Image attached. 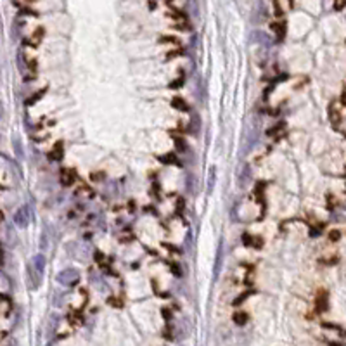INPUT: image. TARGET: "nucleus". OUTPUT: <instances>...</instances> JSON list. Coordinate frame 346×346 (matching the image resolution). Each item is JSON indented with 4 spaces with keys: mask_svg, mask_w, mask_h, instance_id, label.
Returning <instances> with one entry per match:
<instances>
[{
    "mask_svg": "<svg viewBox=\"0 0 346 346\" xmlns=\"http://www.w3.org/2000/svg\"><path fill=\"white\" fill-rule=\"evenodd\" d=\"M251 293H253V291H246V293H243V294H240L239 298H235V299H234V305H235V306L243 305V301H244V299H246L248 296H250Z\"/></svg>",
    "mask_w": 346,
    "mask_h": 346,
    "instance_id": "nucleus-10",
    "label": "nucleus"
},
{
    "mask_svg": "<svg viewBox=\"0 0 346 346\" xmlns=\"http://www.w3.org/2000/svg\"><path fill=\"white\" fill-rule=\"evenodd\" d=\"M327 308V293L326 291H320L317 294V310L324 312Z\"/></svg>",
    "mask_w": 346,
    "mask_h": 346,
    "instance_id": "nucleus-4",
    "label": "nucleus"
},
{
    "mask_svg": "<svg viewBox=\"0 0 346 346\" xmlns=\"http://www.w3.org/2000/svg\"><path fill=\"white\" fill-rule=\"evenodd\" d=\"M108 303H109L111 306H121L120 303H118V299H115V298H109V299H108Z\"/></svg>",
    "mask_w": 346,
    "mask_h": 346,
    "instance_id": "nucleus-20",
    "label": "nucleus"
},
{
    "mask_svg": "<svg viewBox=\"0 0 346 346\" xmlns=\"http://www.w3.org/2000/svg\"><path fill=\"white\" fill-rule=\"evenodd\" d=\"M184 83V78H179V80H175V83H170V88H177V87H180Z\"/></svg>",
    "mask_w": 346,
    "mask_h": 346,
    "instance_id": "nucleus-19",
    "label": "nucleus"
},
{
    "mask_svg": "<svg viewBox=\"0 0 346 346\" xmlns=\"http://www.w3.org/2000/svg\"><path fill=\"white\" fill-rule=\"evenodd\" d=\"M44 94H45V90H39L35 95L31 97V99H28V100H26V104H28V106H29V104H35L37 100H40V99H42V95H44Z\"/></svg>",
    "mask_w": 346,
    "mask_h": 346,
    "instance_id": "nucleus-11",
    "label": "nucleus"
},
{
    "mask_svg": "<svg viewBox=\"0 0 346 346\" xmlns=\"http://www.w3.org/2000/svg\"><path fill=\"white\" fill-rule=\"evenodd\" d=\"M44 33H45V31H44V28H39V29H37L35 35H33V39H35V44H39V42H40L39 39H40L42 35H44Z\"/></svg>",
    "mask_w": 346,
    "mask_h": 346,
    "instance_id": "nucleus-13",
    "label": "nucleus"
},
{
    "mask_svg": "<svg viewBox=\"0 0 346 346\" xmlns=\"http://www.w3.org/2000/svg\"><path fill=\"white\" fill-rule=\"evenodd\" d=\"M170 268H171L173 275H177V277H180V275H182V272H180V270H179V267H177L175 263H170Z\"/></svg>",
    "mask_w": 346,
    "mask_h": 346,
    "instance_id": "nucleus-16",
    "label": "nucleus"
},
{
    "mask_svg": "<svg viewBox=\"0 0 346 346\" xmlns=\"http://www.w3.org/2000/svg\"><path fill=\"white\" fill-rule=\"evenodd\" d=\"M171 106L175 108L177 111H187V104H185V100L182 99V97H173Z\"/></svg>",
    "mask_w": 346,
    "mask_h": 346,
    "instance_id": "nucleus-6",
    "label": "nucleus"
},
{
    "mask_svg": "<svg viewBox=\"0 0 346 346\" xmlns=\"http://www.w3.org/2000/svg\"><path fill=\"white\" fill-rule=\"evenodd\" d=\"M341 102H331V106H329V118H331V123H332V128L337 130V132L343 133L344 128H343V106L339 108Z\"/></svg>",
    "mask_w": 346,
    "mask_h": 346,
    "instance_id": "nucleus-1",
    "label": "nucleus"
},
{
    "mask_svg": "<svg viewBox=\"0 0 346 346\" xmlns=\"http://www.w3.org/2000/svg\"><path fill=\"white\" fill-rule=\"evenodd\" d=\"M95 260H97V261H99V263H102V260H104L102 253H95Z\"/></svg>",
    "mask_w": 346,
    "mask_h": 346,
    "instance_id": "nucleus-22",
    "label": "nucleus"
},
{
    "mask_svg": "<svg viewBox=\"0 0 346 346\" xmlns=\"http://www.w3.org/2000/svg\"><path fill=\"white\" fill-rule=\"evenodd\" d=\"M339 237H341L339 230H331V234H329V239H331V240H337Z\"/></svg>",
    "mask_w": 346,
    "mask_h": 346,
    "instance_id": "nucleus-12",
    "label": "nucleus"
},
{
    "mask_svg": "<svg viewBox=\"0 0 346 346\" xmlns=\"http://www.w3.org/2000/svg\"><path fill=\"white\" fill-rule=\"evenodd\" d=\"M102 173H92V180H94V182H100V180H102Z\"/></svg>",
    "mask_w": 346,
    "mask_h": 346,
    "instance_id": "nucleus-18",
    "label": "nucleus"
},
{
    "mask_svg": "<svg viewBox=\"0 0 346 346\" xmlns=\"http://www.w3.org/2000/svg\"><path fill=\"white\" fill-rule=\"evenodd\" d=\"M161 42H163V44H179L175 37H163Z\"/></svg>",
    "mask_w": 346,
    "mask_h": 346,
    "instance_id": "nucleus-14",
    "label": "nucleus"
},
{
    "mask_svg": "<svg viewBox=\"0 0 346 346\" xmlns=\"http://www.w3.org/2000/svg\"><path fill=\"white\" fill-rule=\"evenodd\" d=\"M163 315H164V319H166V320H170V319H171V312H170V310H166V308H163Z\"/></svg>",
    "mask_w": 346,
    "mask_h": 346,
    "instance_id": "nucleus-21",
    "label": "nucleus"
},
{
    "mask_svg": "<svg viewBox=\"0 0 346 346\" xmlns=\"http://www.w3.org/2000/svg\"><path fill=\"white\" fill-rule=\"evenodd\" d=\"M253 244H255V248H256V250H260V248H261V244H263V240H261V237H253Z\"/></svg>",
    "mask_w": 346,
    "mask_h": 346,
    "instance_id": "nucleus-17",
    "label": "nucleus"
},
{
    "mask_svg": "<svg viewBox=\"0 0 346 346\" xmlns=\"http://www.w3.org/2000/svg\"><path fill=\"white\" fill-rule=\"evenodd\" d=\"M234 322L237 324V326H244V324L248 322V314H235Z\"/></svg>",
    "mask_w": 346,
    "mask_h": 346,
    "instance_id": "nucleus-9",
    "label": "nucleus"
},
{
    "mask_svg": "<svg viewBox=\"0 0 346 346\" xmlns=\"http://www.w3.org/2000/svg\"><path fill=\"white\" fill-rule=\"evenodd\" d=\"M75 180H77V175H75V171H71L70 168H62V171H61V184L67 187V185L75 184Z\"/></svg>",
    "mask_w": 346,
    "mask_h": 346,
    "instance_id": "nucleus-3",
    "label": "nucleus"
},
{
    "mask_svg": "<svg viewBox=\"0 0 346 346\" xmlns=\"http://www.w3.org/2000/svg\"><path fill=\"white\" fill-rule=\"evenodd\" d=\"M61 158H62V142H57V144L52 147V153L49 154V159L57 161V159H61Z\"/></svg>",
    "mask_w": 346,
    "mask_h": 346,
    "instance_id": "nucleus-5",
    "label": "nucleus"
},
{
    "mask_svg": "<svg viewBox=\"0 0 346 346\" xmlns=\"http://www.w3.org/2000/svg\"><path fill=\"white\" fill-rule=\"evenodd\" d=\"M29 220V215H28V208H21L18 213L14 215V222H16V225H19V227H26V223Z\"/></svg>",
    "mask_w": 346,
    "mask_h": 346,
    "instance_id": "nucleus-2",
    "label": "nucleus"
},
{
    "mask_svg": "<svg viewBox=\"0 0 346 346\" xmlns=\"http://www.w3.org/2000/svg\"><path fill=\"white\" fill-rule=\"evenodd\" d=\"M243 240H244V244H246V246H253V237L250 234H244L243 235Z\"/></svg>",
    "mask_w": 346,
    "mask_h": 346,
    "instance_id": "nucleus-15",
    "label": "nucleus"
},
{
    "mask_svg": "<svg viewBox=\"0 0 346 346\" xmlns=\"http://www.w3.org/2000/svg\"><path fill=\"white\" fill-rule=\"evenodd\" d=\"M272 26H273V31L277 33V39H279V40H282V39H284V33H286V24H284V23H273Z\"/></svg>",
    "mask_w": 346,
    "mask_h": 346,
    "instance_id": "nucleus-7",
    "label": "nucleus"
},
{
    "mask_svg": "<svg viewBox=\"0 0 346 346\" xmlns=\"http://www.w3.org/2000/svg\"><path fill=\"white\" fill-rule=\"evenodd\" d=\"M161 159L163 163H171V164H177V166H180V163H179V159H177V156L175 154H166V156H161Z\"/></svg>",
    "mask_w": 346,
    "mask_h": 346,
    "instance_id": "nucleus-8",
    "label": "nucleus"
}]
</instances>
